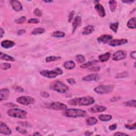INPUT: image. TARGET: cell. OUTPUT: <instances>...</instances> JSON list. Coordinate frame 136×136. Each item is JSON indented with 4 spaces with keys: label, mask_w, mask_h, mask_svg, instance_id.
I'll return each instance as SVG.
<instances>
[{
    "label": "cell",
    "mask_w": 136,
    "mask_h": 136,
    "mask_svg": "<svg viewBox=\"0 0 136 136\" xmlns=\"http://www.w3.org/2000/svg\"><path fill=\"white\" fill-rule=\"evenodd\" d=\"M95 102V99L91 96H85L71 99L68 101L70 105L73 106H89Z\"/></svg>",
    "instance_id": "cell-1"
},
{
    "label": "cell",
    "mask_w": 136,
    "mask_h": 136,
    "mask_svg": "<svg viewBox=\"0 0 136 136\" xmlns=\"http://www.w3.org/2000/svg\"><path fill=\"white\" fill-rule=\"evenodd\" d=\"M87 115V113L86 111L76 108H66L63 112V116L67 118H82L86 117Z\"/></svg>",
    "instance_id": "cell-2"
},
{
    "label": "cell",
    "mask_w": 136,
    "mask_h": 136,
    "mask_svg": "<svg viewBox=\"0 0 136 136\" xmlns=\"http://www.w3.org/2000/svg\"><path fill=\"white\" fill-rule=\"evenodd\" d=\"M50 87L52 90H55L60 93H66L69 90V88L65 83L60 81H55L52 82Z\"/></svg>",
    "instance_id": "cell-3"
},
{
    "label": "cell",
    "mask_w": 136,
    "mask_h": 136,
    "mask_svg": "<svg viewBox=\"0 0 136 136\" xmlns=\"http://www.w3.org/2000/svg\"><path fill=\"white\" fill-rule=\"evenodd\" d=\"M7 114L12 118L25 119L27 118V112L19 108H11L7 111Z\"/></svg>",
    "instance_id": "cell-4"
},
{
    "label": "cell",
    "mask_w": 136,
    "mask_h": 136,
    "mask_svg": "<svg viewBox=\"0 0 136 136\" xmlns=\"http://www.w3.org/2000/svg\"><path fill=\"white\" fill-rule=\"evenodd\" d=\"M39 73L41 76L44 77L52 79V78H56L57 76L62 75L63 72L62 70L60 69V68L56 67L52 70H41L39 71Z\"/></svg>",
    "instance_id": "cell-5"
},
{
    "label": "cell",
    "mask_w": 136,
    "mask_h": 136,
    "mask_svg": "<svg viewBox=\"0 0 136 136\" xmlns=\"http://www.w3.org/2000/svg\"><path fill=\"white\" fill-rule=\"evenodd\" d=\"M113 86L112 85H99L94 88V91L99 94H107L112 92Z\"/></svg>",
    "instance_id": "cell-6"
},
{
    "label": "cell",
    "mask_w": 136,
    "mask_h": 136,
    "mask_svg": "<svg viewBox=\"0 0 136 136\" xmlns=\"http://www.w3.org/2000/svg\"><path fill=\"white\" fill-rule=\"evenodd\" d=\"M16 101L20 104L23 105H32L35 103V99L33 97L29 96H23L19 97L16 99Z\"/></svg>",
    "instance_id": "cell-7"
},
{
    "label": "cell",
    "mask_w": 136,
    "mask_h": 136,
    "mask_svg": "<svg viewBox=\"0 0 136 136\" xmlns=\"http://www.w3.org/2000/svg\"><path fill=\"white\" fill-rule=\"evenodd\" d=\"M49 106L51 109L55 111H64L67 108V106L65 104L59 102H52L50 104Z\"/></svg>",
    "instance_id": "cell-8"
},
{
    "label": "cell",
    "mask_w": 136,
    "mask_h": 136,
    "mask_svg": "<svg viewBox=\"0 0 136 136\" xmlns=\"http://www.w3.org/2000/svg\"><path fill=\"white\" fill-rule=\"evenodd\" d=\"M127 56L126 52L122 50L117 51L113 54L112 59L114 61H120L124 59Z\"/></svg>",
    "instance_id": "cell-9"
},
{
    "label": "cell",
    "mask_w": 136,
    "mask_h": 136,
    "mask_svg": "<svg viewBox=\"0 0 136 136\" xmlns=\"http://www.w3.org/2000/svg\"><path fill=\"white\" fill-rule=\"evenodd\" d=\"M0 133L4 135H10L11 134V130L8 125L2 122L0 123Z\"/></svg>",
    "instance_id": "cell-10"
},
{
    "label": "cell",
    "mask_w": 136,
    "mask_h": 136,
    "mask_svg": "<svg viewBox=\"0 0 136 136\" xmlns=\"http://www.w3.org/2000/svg\"><path fill=\"white\" fill-rule=\"evenodd\" d=\"M10 3L15 11L20 12L22 10V6L19 1L16 0H11L10 1Z\"/></svg>",
    "instance_id": "cell-11"
},
{
    "label": "cell",
    "mask_w": 136,
    "mask_h": 136,
    "mask_svg": "<svg viewBox=\"0 0 136 136\" xmlns=\"http://www.w3.org/2000/svg\"><path fill=\"white\" fill-rule=\"evenodd\" d=\"M128 43V40L126 39H113L109 43V45L112 47L121 46Z\"/></svg>",
    "instance_id": "cell-12"
},
{
    "label": "cell",
    "mask_w": 136,
    "mask_h": 136,
    "mask_svg": "<svg viewBox=\"0 0 136 136\" xmlns=\"http://www.w3.org/2000/svg\"><path fill=\"white\" fill-rule=\"evenodd\" d=\"M95 9L96 11L99 14V16L101 17L104 18L106 15V12L105 10L104 9V8L102 5H101L100 3H97L95 6Z\"/></svg>",
    "instance_id": "cell-13"
},
{
    "label": "cell",
    "mask_w": 136,
    "mask_h": 136,
    "mask_svg": "<svg viewBox=\"0 0 136 136\" xmlns=\"http://www.w3.org/2000/svg\"><path fill=\"white\" fill-rule=\"evenodd\" d=\"M112 36L109 35H103L97 38V41L99 43L106 44L109 43L112 40Z\"/></svg>",
    "instance_id": "cell-14"
},
{
    "label": "cell",
    "mask_w": 136,
    "mask_h": 136,
    "mask_svg": "<svg viewBox=\"0 0 136 136\" xmlns=\"http://www.w3.org/2000/svg\"><path fill=\"white\" fill-rule=\"evenodd\" d=\"M107 109L106 107L102 106V105H95L93 107H92L89 111L91 113H99V112H103L105 111Z\"/></svg>",
    "instance_id": "cell-15"
},
{
    "label": "cell",
    "mask_w": 136,
    "mask_h": 136,
    "mask_svg": "<svg viewBox=\"0 0 136 136\" xmlns=\"http://www.w3.org/2000/svg\"><path fill=\"white\" fill-rule=\"evenodd\" d=\"M82 22V19L81 17L80 16H77L75 17V19L74 20V21L72 22V33H74L75 32V31L77 29V28L79 27V26L81 25Z\"/></svg>",
    "instance_id": "cell-16"
},
{
    "label": "cell",
    "mask_w": 136,
    "mask_h": 136,
    "mask_svg": "<svg viewBox=\"0 0 136 136\" xmlns=\"http://www.w3.org/2000/svg\"><path fill=\"white\" fill-rule=\"evenodd\" d=\"M99 78L98 74H92L88 75L85 77L82 78V80L84 81H97Z\"/></svg>",
    "instance_id": "cell-17"
},
{
    "label": "cell",
    "mask_w": 136,
    "mask_h": 136,
    "mask_svg": "<svg viewBox=\"0 0 136 136\" xmlns=\"http://www.w3.org/2000/svg\"><path fill=\"white\" fill-rule=\"evenodd\" d=\"M0 101H2L6 100V99L9 97L10 95V91L8 89H2L0 91Z\"/></svg>",
    "instance_id": "cell-18"
},
{
    "label": "cell",
    "mask_w": 136,
    "mask_h": 136,
    "mask_svg": "<svg viewBox=\"0 0 136 136\" xmlns=\"http://www.w3.org/2000/svg\"><path fill=\"white\" fill-rule=\"evenodd\" d=\"M1 46L4 49L11 48L15 45V43L10 40H5L2 41L1 44Z\"/></svg>",
    "instance_id": "cell-19"
},
{
    "label": "cell",
    "mask_w": 136,
    "mask_h": 136,
    "mask_svg": "<svg viewBox=\"0 0 136 136\" xmlns=\"http://www.w3.org/2000/svg\"><path fill=\"white\" fill-rule=\"evenodd\" d=\"M94 27L92 25H88L83 29L82 34L83 35H88L92 33L94 31Z\"/></svg>",
    "instance_id": "cell-20"
},
{
    "label": "cell",
    "mask_w": 136,
    "mask_h": 136,
    "mask_svg": "<svg viewBox=\"0 0 136 136\" xmlns=\"http://www.w3.org/2000/svg\"><path fill=\"white\" fill-rule=\"evenodd\" d=\"M63 66L66 69L71 70L75 67L76 63L73 61H67L64 63Z\"/></svg>",
    "instance_id": "cell-21"
},
{
    "label": "cell",
    "mask_w": 136,
    "mask_h": 136,
    "mask_svg": "<svg viewBox=\"0 0 136 136\" xmlns=\"http://www.w3.org/2000/svg\"><path fill=\"white\" fill-rule=\"evenodd\" d=\"M110 56L111 53H109V52H107L106 53L99 55L98 57V59L99 61L101 62H105L109 60V59L110 58Z\"/></svg>",
    "instance_id": "cell-22"
},
{
    "label": "cell",
    "mask_w": 136,
    "mask_h": 136,
    "mask_svg": "<svg viewBox=\"0 0 136 136\" xmlns=\"http://www.w3.org/2000/svg\"><path fill=\"white\" fill-rule=\"evenodd\" d=\"M98 119L101 121L107 122L112 120V116L109 114H102L98 117Z\"/></svg>",
    "instance_id": "cell-23"
},
{
    "label": "cell",
    "mask_w": 136,
    "mask_h": 136,
    "mask_svg": "<svg viewBox=\"0 0 136 136\" xmlns=\"http://www.w3.org/2000/svg\"><path fill=\"white\" fill-rule=\"evenodd\" d=\"M0 59L2 60H6L7 61H11V62L15 61V59L13 57L8 55L6 54L3 53L2 52H1V53H0Z\"/></svg>",
    "instance_id": "cell-24"
},
{
    "label": "cell",
    "mask_w": 136,
    "mask_h": 136,
    "mask_svg": "<svg viewBox=\"0 0 136 136\" xmlns=\"http://www.w3.org/2000/svg\"><path fill=\"white\" fill-rule=\"evenodd\" d=\"M98 62V61L97 60H92V61H88V62L85 63V64H83L81 65L80 67L82 68V69L87 68V67H90V66H91L92 65L96 64V63H97Z\"/></svg>",
    "instance_id": "cell-25"
},
{
    "label": "cell",
    "mask_w": 136,
    "mask_h": 136,
    "mask_svg": "<svg viewBox=\"0 0 136 136\" xmlns=\"http://www.w3.org/2000/svg\"><path fill=\"white\" fill-rule=\"evenodd\" d=\"M97 123V119L95 117H89L87 118L86 120V124L88 125H89V126L95 125Z\"/></svg>",
    "instance_id": "cell-26"
},
{
    "label": "cell",
    "mask_w": 136,
    "mask_h": 136,
    "mask_svg": "<svg viewBox=\"0 0 136 136\" xmlns=\"http://www.w3.org/2000/svg\"><path fill=\"white\" fill-rule=\"evenodd\" d=\"M135 21L136 19L135 17L131 18L127 23V26L130 29H135L136 26H135Z\"/></svg>",
    "instance_id": "cell-27"
},
{
    "label": "cell",
    "mask_w": 136,
    "mask_h": 136,
    "mask_svg": "<svg viewBox=\"0 0 136 136\" xmlns=\"http://www.w3.org/2000/svg\"><path fill=\"white\" fill-rule=\"evenodd\" d=\"M65 35V34L64 32L60 31H56L52 34V37L55 38H62L64 37Z\"/></svg>",
    "instance_id": "cell-28"
},
{
    "label": "cell",
    "mask_w": 136,
    "mask_h": 136,
    "mask_svg": "<svg viewBox=\"0 0 136 136\" xmlns=\"http://www.w3.org/2000/svg\"><path fill=\"white\" fill-rule=\"evenodd\" d=\"M45 31V29L43 28H35L32 31H31V34L36 35H40L43 34Z\"/></svg>",
    "instance_id": "cell-29"
},
{
    "label": "cell",
    "mask_w": 136,
    "mask_h": 136,
    "mask_svg": "<svg viewBox=\"0 0 136 136\" xmlns=\"http://www.w3.org/2000/svg\"><path fill=\"white\" fill-rule=\"evenodd\" d=\"M108 3L110 10L112 12H114L117 6V2L116 1H109Z\"/></svg>",
    "instance_id": "cell-30"
},
{
    "label": "cell",
    "mask_w": 136,
    "mask_h": 136,
    "mask_svg": "<svg viewBox=\"0 0 136 136\" xmlns=\"http://www.w3.org/2000/svg\"><path fill=\"white\" fill-rule=\"evenodd\" d=\"M61 59V57L60 56H48L46 58V61L47 62H53V61H57Z\"/></svg>",
    "instance_id": "cell-31"
},
{
    "label": "cell",
    "mask_w": 136,
    "mask_h": 136,
    "mask_svg": "<svg viewBox=\"0 0 136 136\" xmlns=\"http://www.w3.org/2000/svg\"><path fill=\"white\" fill-rule=\"evenodd\" d=\"M119 25V22L113 23V24H111L110 26H109V28H110V29L113 31V32L117 33Z\"/></svg>",
    "instance_id": "cell-32"
},
{
    "label": "cell",
    "mask_w": 136,
    "mask_h": 136,
    "mask_svg": "<svg viewBox=\"0 0 136 136\" xmlns=\"http://www.w3.org/2000/svg\"><path fill=\"white\" fill-rule=\"evenodd\" d=\"M124 105L126 106L135 107L136 106V101L135 100H131L124 103Z\"/></svg>",
    "instance_id": "cell-33"
},
{
    "label": "cell",
    "mask_w": 136,
    "mask_h": 136,
    "mask_svg": "<svg viewBox=\"0 0 136 136\" xmlns=\"http://www.w3.org/2000/svg\"><path fill=\"white\" fill-rule=\"evenodd\" d=\"M11 67V65L10 63H1L0 65V67L2 70H8L9 69H10Z\"/></svg>",
    "instance_id": "cell-34"
},
{
    "label": "cell",
    "mask_w": 136,
    "mask_h": 136,
    "mask_svg": "<svg viewBox=\"0 0 136 136\" xmlns=\"http://www.w3.org/2000/svg\"><path fill=\"white\" fill-rule=\"evenodd\" d=\"M76 59H77V61L79 63H82L84 62L85 61V57L82 55H80V54H78L76 56Z\"/></svg>",
    "instance_id": "cell-35"
},
{
    "label": "cell",
    "mask_w": 136,
    "mask_h": 136,
    "mask_svg": "<svg viewBox=\"0 0 136 136\" xmlns=\"http://www.w3.org/2000/svg\"><path fill=\"white\" fill-rule=\"evenodd\" d=\"M26 20V17L22 16V17H21L18 19L15 20V23H17L18 24H23L24 22H25Z\"/></svg>",
    "instance_id": "cell-36"
},
{
    "label": "cell",
    "mask_w": 136,
    "mask_h": 136,
    "mask_svg": "<svg viewBox=\"0 0 136 136\" xmlns=\"http://www.w3.org/2000/svg\"><path fill=\"white\" fill-rule=\"evenodd\" d=\"M125 127L130 130H135L136 129L135 123H134L132 124H125Z\"/></svg>",
    "instance_id": "cell-37"
},
{
    "label": "cell",
    "mask_w": 136,
    "mask_h": 136,
    "mask_svg": "<svg viewBox=\"0 0 136 136\" xmlns=\"http://www.w3.org/2000/svg\"><path fill=\"white\" fill-rule=\"evenodd\" d=\"M34 14L37 17H41L42 15V12L39 9L36 8L34 11Z\"/></svg>",
    "instance_id": "cell-38"
},
{
    "label": "cell",
    "mask_w": 136,
    "mask_h": 136,
    "mask_svg": "<svg viewBox=\"0 0 136 136\" xmlns=\"http://www.w3.org/2000/svg\"><path fill=\"white\" fill-rule=\"evenodd\" d=\"M39 22V20L37 18H32L30 19L28 21V22L30 24H38Z\"/></svg>",
    "instance_id": "cell-39"
},
{
    "label": "cell",
    "mask_w": 136,
    "mask_h": 136,
    "mask_svg": "<svg viewBox=\"0 0 136 136\" xmlns=\"http://www.w3.org/2000/svg\"><path fill=\"white\" fill-rule=\"evenodd\" d=\"M15 129H16V130L18 131L20 133H22V134H26V133H27V131H26V129L21 128L20 127H16Z\"/></svg>",
    "instance_id": "cell-40"
},
{
    "label": "cell",
    "mask_w": 136,
    "mask_h": 136,
    "mask_svg": "<svg viewBox=\"0 0 136 136\" xmlns=\"http://www.w3.org/2000/svg\"><path fill=\"white\" fill-rule=\"evenodd\" d=\"M101 69L100 66H94L89 69L90 71L92 72H98Z\"/></svg>",
    "instance_id": "cell-41"
},
{
    "label": "cell",
    "mask_w": 136,
    "mask_h": 136,
    "mask_svg": "<svg viewBox=\"0 0 136 136\" xmlns=\"http://www.w3.org/2000/svg\"><path fill=\"white\" fill-rule=\"evenodd\" d=\"M14 89L15 91H17L18 92H20V93H22L24 91L23 88H22L21 87H20V86H14Z\"/></svg>",
    "instance_id": "cell-42"
},
{
    "label": "cell",
    "mask_w": 136,
    "mask_h": 136,
    "mask_svg": "<svg viewBox=\"0 0 136 136\" xmlns=\"http://www.w3.org/2000/svg\"><path fill=\"white\" fill-rule=\"evenodd\" d=\"M74 14H75V11H72L70 12V13L69 15V18H68V21H69V22H70L72 20L73 17H74Z\"/></svg>",
    "instance_id": "cell-43"
},
{
    "label": "cell",
    "mask_w": 136,
    "mask_h": 136,
    "mask_svg": "<svg viewBox=\"0 0 136 136\" xmlns=\"http://www.w3.org/2000/svg\"><path fill=\"white\" fill-rule=\"evenodd\" d=\"M40 95H41V96H42L43 97H44V98H46L49 97V96H50V95H49V93L46 92H41Z\"/></svg>",
    "instance_id": "cell-44"
},
{
    "label": "cell",
    "mask_w": 136,
    "mask_h": 136,
    "mask_svg": "<svg viewBox=\"0 0 136 136\" xmlns=\"http://www.w3.org/2000/svg\"><path fill=\"white\" fill-rule=\"evenodd\" d=\"M67 81L68 83H70V85H74L76 83L75 80L73 79V78H69V79H67Z\"/></svg>",
    "instance_id": "cell-45"
},
{
    "label": "cell",
    "mask_w": 136,
    "mask_h": 136,
    "mask_svg": "<svg viewBox=\"0 0 136 136\" xmlns=\"http://www.w3.org/2000/svg\"><path fill=\"white\" fill-rule=\"evenodd\" d=\"M117 128V124H113L109 126V129L110 130H116Z\"/></svg>",
    "instance_id": "cell-46"
},
{
    "label": "cell",
    "mask_w": 136,
    "mask_h": 136,
    "mask_svg": "<svg viewBox=\"0 0 136 136\" xmlns=\"http://www.w3.org/2000/svg\"><path fill=\"white\" fill-rule=\"evenodd\" d=\"M130 57H131L132 59H133V60H135V59H136V52H135V51H134L130 53Z\"/></svg>",
    "instance_id": "cell-47"
},
{
    "label": "cell",
    "mask_w": 136,
    "mask_h": 136,
    "mask_svg": "<svg viewBox=\"0 0 136 136\" xmlns=\"http://www.w3.org/2000/svg\"><path fill=\"white\" fill-rule=\"evenodd\" d=\"M134 2V1H132V0H123V1H122V2L123 3H125V4H130L132 3H133Z\"/></svg>",
    "instance_id": "cell-48"
},
{
    "label": "cell",
    "mask_w": 136,
    "mask_h": 136,
    "mask_svg": "<svg viewBox=\"0 0 136 136\" xmlns=\"http://www.w3.org/2000/svg\"><path fill=\"white\" fill-rule=\"evenodd\" d=\"M26 33V30L25 29H20L17 31V34L18 35H22Z\"/></svg>",
    "instance_id": "cell-49"
},
{
    "label": "cell",
    "mask_w": 136,
    "mask_h": 136,
    "mask_svg": "<svg viewBox=\"0 0 136 136\" xmlns=\"http://www.w3.org/2000/svg\"><path fill=\"white\" fill-rule=\"evenodd\" d=\"M114 135H128V134L124 133H122L121 132H118L117 133H115L114 134Z\"/></svg>",
    "instance_id": "cell-50"
},
{
    "label": "cell",
    "mask_w": 136,
    "mask_h": 136,
    "mask_svg": "<svg viewBox=\"0 0 136 136\" xmlns=\"http://www.w3.org/2000/svg\"><path fill=\"white\" fill-rule=\"evenodd\" d=\"M4 30L2 28H1L0 29V38H2L3 37V36L4 34Z\"/></svg>",
    "instance_id": "cell-51"
},
{
    "label": "cell",
    "mask_w": 136,
    "mask_h": 136,
    "mask_svg": "<svg viewBox=\"0 0 136 136\" xmlns=\"http://www.w3.org/2000/svg\"><path fill=\"white\" fill-rule=\"evenodd\" d=\"M85 135H92L93 134V133L92 132H90V131H86V132H85Z\"/></svg>",
    "instance_id": "cell-52"
},
{
    "label": "cell",
    "mask_w": 136,
    "mask_h": 136,
    "mask_svg": "<svg viewBox=\"0 0 136 136\" xmlns=\"http://www.w3.org/2000/svg\"><path fill=\"white\" fill-rule=\"evenodd\" d=\"M33 135H41V134L38 132H36L34 133L33 134Z\"/></svg>",
    "instance_id": "cell-53"
},
{
    "label": "cell",
    "mask_w": 136,
    "mask_h": 136,
    "mask_svg": "<svg viewBox=\"0 0 136 136\" xmlns=\"http://www.w3.org/2000/svg\"><path fill=\"white\" fill-rule=\"evenodd\" d=\"M44 2L45 3H52L53 1H44Z\"/></svg>",
    "instance_id": "cell-54"
}]
</instances>
